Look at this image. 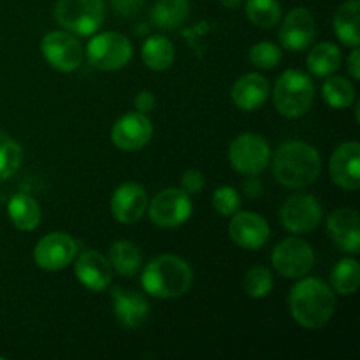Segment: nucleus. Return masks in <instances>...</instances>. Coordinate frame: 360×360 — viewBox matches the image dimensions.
Masks as SVG:
<instances>
[{
  "mask_svg": "<svg viewBox=\"0 0 360 360\" xmlns=\"http://www.w3.org/2000/svg\"><path fill=\"white\" fill-rule=\"evenodd\" d=\"M288 308L295 322L304 329H322L336 311V297L326 281L319 278H304L288 295Z\"/></svg>",
  "mask_w": 360,
  "mask_h": 360,
  "instance_id": "nucleus-1",
  "label": "nucleus"
},
{
  "mask_svg": "<svg viewBox=\"0 0 360 360\" xmlns=\"http://www.w3.org/2000/svg\"><path fill=\"white\" fill-rule=\"evenodd\" d=\"M273 172L287 188H306L319 179L322 172V158L311 144L287 141L276 150Z\"/></svg>",
  "mask_w": 360,
  "mask_h": 360,
  "instance_id": "nucleus-2",
  "label": "nucleus"
},
{
  "mask_svg": "<svg viewBox=\"0 0 360 360\" xmlns=\"http://www.w3.org/2000/svg\"><path fill=\"white\" fill-rule=\"evenodd\" d=\"M193 283V271L178 255H158L144 266L141 285L157 299H176L185 295Z\"/></svg>",
  "mask_w": 360,
  "mask_h": 360,
  "instance_id": "nucleus-3",
  "label": "nucleus"
},
{
  "mask_svg": "<svg viewBox=\"0 0 360 360\" xmlns=\"http://www.w3.org/2000/svg\"><path fill=\"white\" fill-rule=\"evenodd\" d=\"M315 98L313 79L302 70H285L273 90L274 108L287 118H299L309 111Z\"/></svg>",
  "mask_w": 360,
  "mask_h": 360,
  "instance_id": "nucleus-4",
  "label": "nucleus"
},
{
  "mask_svg": "<svg viewBox=\"0 0 360 360\" xmlns=\"http://www.w3.org/2000/svg\"><path fill=\"white\" fill-rule=\"evenodd\" d=\"M105 18L104 0H58L55 20L72 35L86 37L102 27Z\"/></svg>",
  "mask_w": 360,
  "mask_h": 360,
  "instance_id": "nucleus-5",
  "label": "nucleus"
},
{
  "mask_svg": "<svg viewBox=\"0 0 360 360\" xmlns=\"http://www.w3.org/2000/svg\"><path fill=\"white\" fill-rule=\"evenodd\" d=\"M86 58L98 70H120L132 60V42L120 32H104L88 41Z\"/></svg>",
  "mask_w": 360,
  "mask_h": 360,
  "instance_id": "nucleus-6",
  "label": "nucleus"
},
{
  "mask_svg": "<svg viewBox=\"0 0 360 360\" xmlns=\"http://www.w3.org/2000/svg\"><path fill=\"white\" fill-rule=\"evenodd\" d=\"M229 160L239 174L257 176L271 162V148L259 134H241L229 146Z\"/></svg>",
  "mask_w": 360,
  "mask_h": 360,
  "instance_id": "nucleus-7",
  "label": "nucleus"
},
{
  "mask_svg": "<svg viewBox=\"0 0 360 360\" xmlns=\"http://www.w3.org/2000/svg\"><path fill=\"white\" fill-rule=\"evenodd\" d=\"M271 262L281 276L297 280L306 276L315 266V252L304 239H283L271 253Z\"/></svg>",
  "mask_w": 360,
  "mask_h": 360,
  "instance_id": "nucleus-8",
  "label": "nucleus"
},
{
  "mask_svg": "<svg viewBox=\"0 0 360 360\" xmlns=\"http://www.w3.org/2000/svg\"><path fill=\"white\" fill-rule=\"evenodd\" d=\"M150 218L162 229H176L192 217V199L181 188H165L150 202Z\"/></svg>",
  "mask_w": 360,
  "mask_h": 360,
  "instance_id": "nucleus-9",
  "label": "nucleus"
},
{
  "mask_svg": "<svg viewBox=\"0 0 360 360\" xmlns=\"http://www.w3.org/2000/svg\"><path fill=\"white\" fill-rule=\"evenodd\" d=\"M41 51L46 62L60 72H74L83 62V46L76 35L65 30L48 32L42 37Z\"/></svg>",
  "mask_w": 360,
  "mask_h": 360,
  "instance_id": "nucleus-10",
  "label": "nucleus"
},
{
  "mask_svg": "<svg viewBox=\"0 0 360 360\" xmlns=\"http://www.w3.org/2000/svg\"><path fill=\"white\" fill-rule=\"evenodd\" d=\"M280 220L292 234H308L315 231L322 220V204L313 195H292L281 206Z\"/></svg>",
  "mask_w": 360,
  "mask_h": 360,
  "instance_id": "nucleus-11",
  "label": "nucleus"
},
{
  "mask_svg": "<svg viewBox=\"0 0 360 360\" xmlns=\"http://www.w3.org/2000/svg\"><path fill=\"white\" fill-rule=\"evenodd\" d=\"M77 243L65 232H51L44 236L34 248V260L41 269L60 271L74 262Z\"/></svg>",
  "mask_w": 360,
  "mask_h": 360,
  "instance_id": "nucleus-12",
  "label": "nucleus"
},
{
  "mask_svg": "<svg viewBox=\"0 0 360 360\" xmlns=\"http://www.w3.org/2000/svg\"><path fill=\"white\" fill-rule=\"evenodd\" d=\"M153 136V125L150 118L139 111L120 116L112 125L111 139L122 151H137L146 146Z\"/></svg>",
  "mask_w": 360,
  "mask_h": 360,
  "instance_id": "nucleus-13",
  "label": "nucleus"
},
{
  "mask_svg": "<svg viewBox=\"0 0 360 360\" xmlns=\"http://www.w3.org/2000/svg\"><path fill=\"white\" fill-rule=\"evenodd\" d=\"M316 35L315 18L304 7H295L285 16L280 28V41L285 49L301 53L311 46Z\"/></svg>",
  "mask_w": 360,
  "mask_h": 360,
  "instance_id": "nucleus-14",
  "label": "nucleus"
},
{
  "mask_svg": "<svg viewBox=\"0 0 360 360\" xmlns=\"http://www.w3.org/2000/svg\"><path fill=\"white\" fill-rule=\"evenodd\" d=\"M269 225L260 214L252 213V211L232 214V220L229 224V236L239 248L250 250V252L260 250L269 239Z\"/></svg>",
  "mask_w": 360,
  "mask_h": 360,
  "instance_id": "nucleus-15",
  "label": "nucleus"
},
{
  "mask_svg": "<svg viewBox=\"0 0 360 360\" xmlns=\"http://www.w3.org/2000/svg\"><path fill=\"white\" fill-rule=\"evenodd\" d=\"M330 178L340 188L355 192L360 186V146L355 141L340 144L329 164Z\"/></svg>",
  "mask_w": 360,
  "mask_h": 360,
  "instance_id": "nucleus-16",
  "label": "nucleus"
},
{
  "mask_svg": "<svg viewBox=\"0 0 360 360\" xmlns=\"http://www.w3.org/2000/svg\"><path fill=\"white\" fill-rule=\"evenodd\" d=\"M148 211L146 190L139 183H123L111 197V213L120 224H136Z\"/></svg>",
  "mask_w": 360,
  "mask_h": 360,
  "instance_id": "nucleus-17",
  "label": "nucleus"
},
{
  "mask_svg": "<svg viewBox=\"0 0 360 360\" xmlns=\"http://www.w3.org/2000/svg\"><path fill=\"white\" fill-rule=\"evenodd\" d=\"M327 232L338 250L345 253L360 252L359 213L352 207H340L327 218Z\"/></svg>",
  "mask_w": 360,
  "mask_h": 360,
  "instance_id": "nucleus-18",
  "label": "nucleus"
},
{
  "mask_svg": "<svg viewBox=\"0 0 360 360\" xmlns=\"http://www.w3.org/2000/svg\"><path fill=\"white\" fill-rule=\"evenodd\" d=\"M77 257V255H76ZM74 273L86 290L102 292L111 283V264L102 253L86 250L74 259Z\"/></svg>",
  "mask_w": 360,
  "mask_h": 360,
  "instance_id": "nucleus-19",
  "label": "nucleus"
},
{
  "mask_svg": "<svg viewBox=\"0 0 360 360\" xmlns=\"http://www.w3.org/2000/svg\"><path fill=\"white\" fill-rule=\"evenodd\" d=\"M112 302H115V316L122 326L129 329H137L143 326L150 316V304L139 292L129 288H115L112 290Z\"/></svg>",
  "mask_w": 360,
  "mask_h": 360,
  "instance_id": "nucleus-20",
  "label": "nucleus"
},
{
  "mask_svg": "<svg viewBox=\"0 0 360 360\" xmlns=\"http://www.w3.org/2000/svg\"><path fill=\"white\" fill-rule=\"evenodd\" d=\"M269 97V83L264 76L257 72H248L239 77L231 90V98L234 105L241 111H257L266 104Z\"/></svg>",
  "mask_w": 360,
  "mask_h": 360,
  "instance_id": "nucleus-21",
  "label": "nucleus"
},
{
  "mask_svg": "<svg viewBox=\"0 0 360 360\" xmlns=\"http://www.w3.org/2000/svg\"><path fill=\"white\" fill-rule=\"evenodd\" d=\"M7 217L18 231L30 232L41 224V206L28 193H16L7 202Z\"/></svg>",
  "mask_w": 360,
  "mask_h": 360,
  "instance_id": "nucleus-22",
  "label": "nucleus"
},
{
  "mask_svg": "<svg viewBox=\"0 0 360 360\" xmlns=\"http://www.w3.org/2000/svg\"><path fill=\"white\" fill-rule=\"evenodd\" d=\"M359 21H360V4L359 0H348L341 4L340 9L334 14V32L338 39L348 48H359L360 34H359Z\"/></svg>",
  "mask_w": 360,
  "mask_h": 360,
  "instance_id": "nucleus-23",
  "label": "nucleus"
},
{
  "mask_svg": "<svg viewBox=\"0 0 360 360\" xmlns=\"http://www.w3.org/2000/svg\"><path fill=\"white\" fill-rule=\"evenodd\" d=\"M190 14L188 0H157L151 9V21L162 30H176Z\"/></svg>",
  "mask_w": 360,
  "mask_h": 360,
  "instance_id": "nucleus-24",
  "label": "nucleus"
},
{
  "mask_svg": "<svg viewBox=\"0 0 360 360\" xmlns=\"http://www.w3.org/2000/svg\"><path fill=\"white\" fill-rule=\"evenodd\" d=\"M174 46L164 35H153L144 41L143 49H141V58L144 65L151 70H167L174 62Z\"/></svg>",
  "mask_w": 360,
  "mask_h": 360,
  "instance_id": "nucleus-25",
  "label": "nucleus"
},
{
  "mask_svg": "<svg viewBox=\"0 0 360 360\" xmlns=\"http://www.w3.org/2000/svg\"><path fill=\"white\" fill-rule=\"evenodd\" d=\"M341 51L333 42H319L308 55V69L313 76L327 77L336 72L341 65Z\"/></svg>",
  "mask_w": 360,
  "mask_h": 360,
  "instance_id": "nucleus-26",
  "label": "nucleus"
},
{
  "mask_svg": "<svg viewBox=\"0 0 360 360\" xmlns=\"http://www.w3.org/2000/svg\"><path fill=\"white\" fill-rule=\"evenodd\" d=\"M109 264L122 276L130 278L137 274L143 262L139 248L130 241H116L109 248Z\"/></svg>",
  "mask_w": 360,
  "mask_h": 360,
  "instance_id": "nucleus-27",
  "label": "nucleus"
},
{
  "mask_svg": "<svg viewBox=\"0 0 360 360\" xmlns=\"http://www.w3.org/2000/svg\"><path fill=\"white\" fill-rule=\"evenodd\" d=\"M333 288L341 295H354L360 283V266L355 259H341L330 273Z\"/></svg>",
  "mask_w": 360,
  "mask_h": 360,
  "instance_id": "nucleus-28",
  "label": "nucleus"
},
{
  "mask_svg": "<svg viewBox=\"0 0 360 360\" xmlns=\"http://www.w3.org/2000/svg\"><path fill=\"white\" fill-rule=\"evenodd\" d=\"M323 101L333 109H347L355 101V88L347 77L341 76H327L326 83L322 86Z\"/></svg>",
  "mask_w": 360,
  "mask_h": 360,
  "instance_id": "nucleus-29",
  "label": "nucleus"
},
{
  "mask_svg": "<svg viewBox=\"0 0 360 360\" xmlns=\"http://www.w3.org/2000/svg\"><path fill=\"white\" fill-rule=\"evenodd\" d=\"M245 13L259 28H273L281 20V6L278 0H248Z\"/></svg>",
  "mask_w": 360,
  "mask_h": 360,
  "instance_id": "nucleus-30",
  "label": "nucleus"
},
{
  "mask_svg": "<svg viewBox=\"0 0 360 360\" xmlns=\"http://www.w3.org/2000/svg\"><path fill=\"white\" fill-rule=\"evenodd\" d=\"M23 164V150L20 144L0 132V181H6L11 176L16 174Z\"/></svg>",
  "mask_w": 360,
  "mask_h": 360,
  "instance_id": "nucleus-31",
  "label": "nucleus"
},
{
  "mask_svg": "<svg viewBox=\"0 0 360 360\" xmlns=\"http://www.w3.org/2000/svg\"><path fill=\"white\" fill-rule=\"evenodd\" d=\"M273 274L267 267L255 266L246 273L245 280H243V290L253 299H262L271 294L273 290Z\"/></svg>",
  "mask_w": 360,
  "mask_h": 360,
  "instance_id": "nucleus-32",
  "label": "nucleus"
},
{
  "mask_svg": "<svg viewBox=\"0 0 360 360\" xmlns=\"http://www.w3.org/2000/svg\"><path fill=\"white\" fill-rule=\"evenodd\" d=\"M281 58H283V53L273 42H257L255 46H252L250 49V62L257 67V69L262 70H271L274 67L280 65Z\"/></svg>",
  "mask_w": 360,
  "mask_h": 360,
  "instance_id": "nucleus-33",
  "label": "nucleus"
},
{
  "mask_svg": "<svg viewBox=\"0 0 360 360\" xmlns=\"http://www.w3.org/2000/svg\"><path fill=\"white\" fill-rule=\"evenodd\" d=\"M213 207L221 217H232L241 207V195L234 186H220L213 193Z\"/></svg>",
  "mask_w": 360,
  "mask_h": 360,
  "instance_id": "nucleus-34",
  "label": "nucleus"
},
{
  "mask_svg": "<svg viewBox=\"0 0 360 360\" xmlns=\"http://www.w3.org/2000/svg\"><path fill=\"white\" fill-rule=\"evenodd\" d=\"M204 186H206V178L197 169H188L181 176V190L188 193V195H197V193L202 192Z\"/></svg>",
  "mask_w": 360,
  "mask_h": 360,
  "instance_id": "nucleus-35",
  "label": "nucleus"
},
{
  "mask_svg": "<svg viewBox=\"0 0 360 360\" xmlns=\"http://www.w3.org/2000/svg\"><path fill=\"white\" fill-rule=\"evenodd\" d=\"M155 104H157V98L151 91L144 90L141 94H137V97L134 98V105H136V111L143 112V115H148L155 109Z\"/></svg>",
  "mask_w": 360,
  "mask_h": 360,
  "instance_id": "nucleus-36",
  "label": "nucleus"
},
{
  "mask_svg": "<svg viewBox=\"0 0 360 360\" xmlns=\"http://www.w3.org/2000/svg\"><path fill=\"white\" fill-rule=\"evenodd\" d=\"M115 9L123 16H134L141 11L144 0H111Z\"/></svg>",
  "mask_w": 360,
  "mask_h": 360,
  "instance_id": "nucleus-37",
  "label": "nucleus"
},
{
  "mask_svg": "<svg viewBox=\"0 0 360 360\" xmlns=\"http://www.w3.org/2000/svg\"><path fill=\"white\" fill-rule=\"evenodd\" d=\"M243 186H245L246 195L252 197V199H255V197H259L262 193V185H260V181L257 178H250L248 181H245Z\"/></svg>",
  "mask_w": 360,
  "mask_h": 360,
  "instance_id": "nucleus-38",
  "label": "nucleus"
},
{
  "mask_svg": "<svg viewBox=\"0 0 360 360\" xmlns=\"http://www.w3.org/2000/svg\"><path fill=\"white\" fill-rule=\"evenodd\" d=\"M359 48H354L350 58H348V70L354 79H360V69H359Z\"/></svg>",
  "mask_w": 360,
  "mask_h": 360,
  "instance_id": "nucleus-39",
  "label": "nucleus"
},
{
  "mask_svg": "<svg viewBox=\"0 0 360 360\" xmlns=\"http://www.w3.org/2000/svg\"><path fill=\"white\" fill-rule=\"evenodd\" d=\"M221 6L227 7V9H236V7L241 6L243 0H220Z\"/></svg>",
  "mask_w": 360,
  "mask_h": 360,
  "instance_id": "nucleus-40",
  "label": "nucleus"
}]
</instances>
